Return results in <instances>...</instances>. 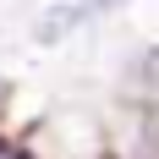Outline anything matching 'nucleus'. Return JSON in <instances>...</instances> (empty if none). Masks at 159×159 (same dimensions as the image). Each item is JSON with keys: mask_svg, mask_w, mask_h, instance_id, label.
Returning a JSON list of instances; mask_svg holds the SVG:
<instances>
[{"mask_svg": "<svg viewBox=\"0 0 159 159\" xmlns=\"http://www.w3.org/2000/svg\"><path fill=\"white\" fill-rule=\"evenodd\" d=\"M0 104H6V77H0Z\"/></svg>", "mask_w": 159, "mask_h": 159, "instance_id": "2", "label": "nucleus"}, {"mask_svg": "<svg viewBox=\"0 0 159 159\" xmlns=\"http://www.w3.org/2000/svg\"><path fill=\"white\" fill-rule=\"evenodd\" d=\"M16 159H28V154H16Z\"/></svg>", "mask_w": 159, "mask_h": 159, "instance_id": "3", "label": "nucleus"}, {"mask_svg": "<svg viewBox=\"0 0 159 159\" xmlns=\"http://www.w3.org/2000/svg\"><path fill=\"white\" fill-rule=\"evenodd\" d=\"M99 11H121V6H126V0H93Z\"/></svg>", "mask_w": 159, "mask_h": 159, "instance_id": "1", "label": "nucleus"}]
</instances>
